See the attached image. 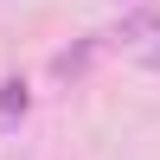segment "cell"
<instances>
[{
  "label": "cell",
  "mask_w": 160,
  "mask_h": 160,
  "mask_svg": "<svg viewBox=\"0 0 160 160\" xmlns=\"http://www.w3.org/2000/svg\"><path fill=\"white\" fill-rule=\"evenodd\" d=\"M154 32H160V7H135V13H122V19H115V32H109V38L135 45V38H154Z\"/></svg>",
  "instance_id": "cell-1"
},
{
  "label": "cell",
  "mask_w": 160,
  "mask_h": 160,
  "mask_svg": "<svg viewBox=\"0 0 160 160\" xmlns=\"http://www.w3.org/2000/svg\"><path fill=\"white\" fill-rule=\"evenodd\" d=\"M90 58H96V45H77V51H58V58H51V71H58V77H77V71H83Z\"/></svg>",
  "instance_id": "cell-2"
},
{
  "label": "cell",
  "mask_w": 160,
  "mask_h": 160,
  "mask_svg": "<svg viewBox=\"0 0 160 160\" xmlns=\"http://www.w3.org/2000/svg\"><path fill=\"white\" fill-rule=\"evenodd\" d=\"M26 109V83H0V115H19Z\"/></svg>",
  "instance_id": "cell-3"
},
{
  "label": "cell",
  "mask_w": 160,
  "mask_h": 160,
  "mask_svg": "<svg viewBox=\"0 0 160 160\" xmlns=\"http://www.w3.org/2000/svg\"><path fill=\"white\" fill-rule=\"evenodd\" d=\"M148 64H154V71H160V45H154V51H148Z\"/></svg>",
  "instance_id": "cell-4"
}]
</instances>
